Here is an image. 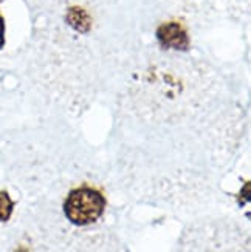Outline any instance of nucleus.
<instances>
[{
  "instance_id": "1",
  "label": "nucleus",
  "mask_w": 251,
  "mask_h": 252,
  "mask_svg": "<svg viewBox=\"0 0 251 252\" xmlns=\"http://www.w3.org/2000/svg\"><path fill=\"white\" fill-rule=\"evenodd\" d=\"M106 209V198L101 192L90 188L74 189L69 193L64 203V212L76 226L95 223Z\"/></svg>"
},
{
  "instance_id": "2",
  "label": "nucleus",
  "mask_w": 251,
  "mask_h": 252,
  "mask_svg": "<svg viewBox=\"0 0 251 252\" xmlns=\"http://www.w3.org/2000/svg\"><path fill=\"white\" fill-rule=\"evenodd\" d=\"M157 39L163 48H172L179 51H186L189 48V37L186 31L177 22L160 25L157 30Z\"/></svg>"
},
{
  "instance_id": "3",
  "label": "nucleus",
  "mask_w": 251,
  "mask_h": 252,
  "mask_svg": "<svg viewBox=\"0 0 251 252\" xmlns=\"http://www.w3.org/2000/svg\"><path fill=\"white\" fill-rule=\"evenodd\" d=\"M14 209V201L9 198L8 192L0 190V221H8Z\"/></svg>"
},
{
  "instance_id": "4",
  "label": "nucleus",
  "mask_w": 251,
  "mask_h": 252,
  "mask_svg": "<svg viewBox=\"0 0 251 252\" xmlns=\"http://www.w3.org/2000/svg\"><path fill=\"white\" fill-rule=\"evenodd\" d=\"M5 45V20L3 16L0 14V48H3Z\"/></svg>"
}]
</instances>
